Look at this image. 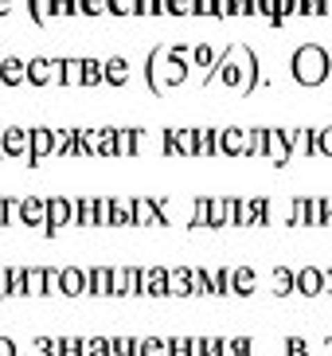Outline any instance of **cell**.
Wrapping results in <instances>:
<instances>
[{
    "label": "cell",
    "instance_id": "1",
    "mask_svg": "<svg viewBox=\"0 0 332 356\" xmlns=\"http://www.w3.org/2000/svg\"><path fill=\"white\" fill-rule=\"evenodd\" d=\"M293 74H297V79H301V83H321L324 74H329V55L321 51V47H301V51L293 55Z\"/></svg>",
    "mask_w": 332,
    "mask_h": 356
},
{
    "label": "cell",
    "instance_id": "2",
    "mask_svg": "<svg viewBox=\"0 0 332 356\" xmlns=\"http://www.w3.org/2000/svg\"><path fill=\"white\" fill-rule=\"evenodd\" d=\"M83 290H86V270H78V266H51L47 293H67V298H78Z\"/></svg>",
    "mask_w": 332,
    "mask_h": 356
},
{
    "label": "cell",
    "instance_id": "3",
    "mask_svg": "<svg viewBox=\"0 0 332 356\" xmlns=\"http://www.w3.org/2000/svg\"><path fill=\"white\" fill-rule=\"evenodd\" d=\"M110 293L114 298L141 293V266H114V274H110Z\"/></svg>",
    "mask_w": 332,
    "mask_h": 356
},
{
    "label": "cell",
    "instance_id": "4",
    "mask_svg": "<svg viewBox=\"0 0 332 356\" xmlns=\"http://www.w3.org/2000/svg\"><path fill=\"white\" fill-rule=\"evenodd\" d=\"M141 293H149V298H168V266H149V270H141Z\"/></svg>",
    "mask_w": 332,
    "mask_h": 356
},
{
    "label": "cell",
    "instance_id": "5",
    "mask_svg": "<svg viewBox=\"0 0 332 356\" xmlns=\"http://www.w3.org/2000/svg\"><path fill=\"white\" fill-rule=\"evenodd\" d=\"M297 293H305V298L324 293V270L321 266H301V270H297Z\"/></svg>",
    "mask_w": 332,
    "mask_h": 356
},
{
    "label": "cell",
    "instance_id": "6",
    "mask_svg": "<svg viewBox=\"0 0 332 356\" xmlns=\"http://www.w3.org/2000/svg\"><path fill=\"white\" fill-rule=\"evenodd\" d=\"M20 223H28V227H43V223H47V200H40V196L20 200Z\"/></svg>",
    "mask_w": 332,
    "mask_h": 356
},
{
    "label": "cell",
    "instance_id": "7",
    "mask_svg": "<svg viewBox=\"0 0 332 356\" xmlns=\"http://www.w3.org/2000/svg\"><path fill=\"white\" fill-rule=\"evenodd\" d=\"M110 274H114V266H90L86 270V290L90 298H106L110 293Z\"/></svg>",
    "mask_w": 332,
    "mask_h": 356
},
{
    "label": "cell",
    "instance_id": "8",
    "mask_svg": "<svg viewBox=\"0 0 332 356\" xmlns=\"http://www.w3.org/2000/svg\"><path fill=\"white\" fill-rule=\"evenodd\" d=\"M258 290V274H254V266H235L231 270V293H239V298H247V293Z\"/></svg>",
    "mask_w": 332,
    "mask_h": 356
},
{
    "label": "cell",
    "instance_id": "9",
    "mask_svg": "<svg viewBox=\"0 0 332 356\" xmlns=\"http://www.w3.org/2000/svg\"><path fill=\"white\" fill-rule=\"evenodd\" d=\"M129 216H133V223H165L160 204H156V200H145V196L129 204Z\"/></svg>",
    "mask_w": 332,
    "mask_h": 356
},
{
    "label": "cell",
    "instance_id": "10",
    "mask_svg": "<svg viewBox=\"0 0 332 356\" xmlns=\"http://www.w3.org/2000/svg\"><path fill=\"white\" fill-rule=\"evenodd\" d=\"M51 266H24V293H47Z\"/></svg>",
    "mask_w": 332,
    "mask_h": 356
},
{
    "label": "cell",
    "instance_id": "11",
    "mask_svg": "<svg viewBox=\"0 0 332 356\" xmlns=\"http://www.w3.org/2000/svg\"><path fill=\"white\" fill-rule=\"evenodd\" d=\"M168 293H192V266L168 270Z\"/></svg>",
    "mask_w": 332,
    "mask_h": 356
},
{
    "label": "cell",
    "instance_id": "12",
    "mask_svg": "<svg viewBox=\"0 0 332 356\" xmlns=\"http://www.w3.org/2000/svg\"><path fill=\"white\" fill-rule=\"evenodd\" d=\"M293 290H297V270L274 266V293H293Z\"/></svg>",
    "mask_w": 332,
    "mask_h": 356
},
{
    "label": "cell",
    "instance_id": "13",
    "mask_svg": "<svg viewBox=\"0 0 332 356\" xmlns=\"http://www.w3.org/2000/svg\"><path fill=\"white\" fill-rule=\"evenodd\" d=\"M137 356H168V337H141Z\"/></svg>",
    "mask_w": 332,
    "mask_h": 356
},
{
    "label": "cell",
    "instance_id": "14",
    "mask_svg": "<svg viewBox=\"0 0 332 356\" xmlns=\"http://www.w3.org/2000/svg\"><path fill=\"white\" fill-rule=\"evenodd\" d=\"M83 356H114L110 353V337H83Z\"/></svg>",
    "mask_w": 332,
    "mask_h": 356
},
{
    "label": "cell",
    "instance_id": "15",
    "mask_svg": "<svg viewBox=\"0 0 332 356\" xmlns=\"http://www.w3.org/2000/svg\"><path fill=\"white\" fill-rule=\"evenodd\" d=\"M211 293H231V266H219V270H208Z\"/></svg>",
    "mask_w": 332,
    "mask_h": 356
},
{
    "label": "cell",
    "instance_id": "16",
    "mask_svg": "<svg viewBox=\"0 0 332 356\" xmlns=\"http://www.w3.org/2000/svg\"><path fill=\"white\" fill-rule=\"evenodd\" d=\"M208 220H211V200L199 196L196 204H192V227H208Z\"/></svg>",
    "mask_w": 332,
    "mask_h": 356
},
{
    "label": "cell",
    "instance_id": "17",
    "mask_svg": "<svg viewBox=\"0 0 332 356\" xmlns=\"http://www.w3.org/2000/svg\"><path fill=\"white\" fill-rule=\"evenodd\" d=\"M192 293H199V298L211 293V282H208V270L204 266H192Z\"/></svg>",
    "mask_w": 332,
    "mask_h": 356
},
{
    "label": "cell",
    "instance_id": "18",
    "mask_svg": "<svg viewBox=\"0 0 332 356\" xmlns=\"http://www.w3.org/2000/svg\"><path fill=\"white\" fill-rule=\"evenodd\" d=\"M20 74H24V63H20V59H4V63H0V79L20 83Z\"/></svg>",
    "mask_w": 332,
    "mask_h": 356
},
{
    "label": "cell",
    "instance_id": "19",
    "mask_svg": "<svg viewBox=\"0 0 332 356\" xmlns=\"http://www.w3.org/2000/svg\"><path fill=\"white\" fill-rule=\"evenodd\" d=\"M125 74H129V67H125V59H110V67L102 71V79H110V83H122Z\"/></svg>",
    "mask_w": 332,
    "mask_h": 356
},
{
    "label": "cell",
    "instance_id": "20",
    "mask_svg": "<svg viewBox=\"0 0 332 356\" xmlns=\"http://www.w3.org/2000/svg\"><path fill=\"white\" fill-rule=\"evenodd\" d=\"M31 356H55V337H35L31 341Z\"/></svg>",
    "mask_w": 332,
    "mask_h": 356
},
{
    "label": "cell",
    "instance_id": "21",
    "mask_svg": "<svg viewBox=\"0 0 332 356\" xmlns=\"http://www.w3.org/2000/svg\"><path fill=\"white\" fill-rule=\"evenodd\" d=\"M8 293H24V266H8Z\"/></svg>",
    "mask_w": 332,
    "mask_h": 356
},
{
    "label": "cell",
    "instance_id": "22",
    "mask_svg": "<svg viewBox=\"0 0 332 356\" xmlns=\"http://www.w3.org/2000/svg\"><path fill=\"white\" fill-rule=\"evenodd\" d=\"M285 356H309L305 337H285Z\"/></svg>",
    "mask_w": 332,
    "mask_h": 356
},
{
    "label": "cell",
    "instance_id": "23",
    "mask_svg": "<svg viewBox=\"0 0 332 356\" xmlns=\"http://www.w3.org/2000/svg\"><path fill=\"white\" fill-rule=\"evenodd\" d=\"M317 149L332 157V129H321V134H317Z\"/></svg>",
    "mask_w": 332,
    "mask_h": 356
},
{
    "label": "cell",
    "instance_id": "24",
    "mask_svg": "<svg viewBox=\"0 0 332 356\" xmlns=\"http://www.w3.org/2000/svg\"><path fill=\"white\" fill-rule=\"evenodd\" d=\"M114 12H137V0H106Z\"/></svg>",
    "mask_w": 332,
    "mask_h": 356
},
{
    "label": "cell",
    "instance_id": "25",
    "mask_svg": "<svg viewBox=\"0 0 332 356\" xmlns=\"http://www.w3.org/2000/svg\"><path fill=\"white\" fill-rule=\"evenodd\" d=\"M0 356H16V341L12 337H0Z\"/></svg>",
    "mask_w": 332,
    "mask_h": 356
},
{
    "label": "cell",
    "instance_id": "26",
    "mask_svg": "<svg viewBox=\"0 0 332 356\" xmlns=\"http://www.w3.org/2000/svg\"><path fill=\"white\" fill-rule=\"evenodd\" d=\"M165 8L168 12H188V8H192V0H168Z\"/></svg>",
    "mask_w": 332,
    "mask_h": 356
},
{
    "label": "cell",
    "instance_id": "27",
    "mask_svg": "<svg viewBox=\"0 0 332 356\" xmlns=\"http://www.w3.org/2000/svg\"><path fill=\"white\" fill-rule=\"evenodd\" d=\"M321 223H332V196L321 200Z\"/></svg>",
    "mask_w": 332,
    "mask_h": 356
},
{
    "label": "cell",
    "instance_id": "28",
    "mask_svg": "<svg viewBox=\"0 0 332 356\" xmlns=\"http://www.w3.org/2000/svg\"><path fill=\"white\" fill-rule=\"evenodd\" d=\"M215 55H211V47H196V63H211Z\"/></svg>",
    "mask_w": 332,
    "mask_h": 356
},
{
    "label": "cell",
    "instance_id": "29",
    "mask_svg": "<svg viewBox=\"0 0 332 356\" xmlns=\"http://www.w3.org/2000/svg\"><path fill=\"white\" fill-rule=\"evenodd\" d=\"M83 8H86V12H102L106 0H83Z\"/></svg>",
    "mask_w": 332,
    "mask_h": 356
},
{
    "label": "cell",
    "instance_id": "30",
    "mask_svg": "<svg viewBox=\"0 0 332 356\" xmlns=\"http://www.w3.org/2000/svg\"><path fill=\"white\" fill-rule=\"evenodd\" d=\"M324 293H332V266L324 270Z\"/></svg>",
    "mask_w": 332,
    "mask_h": 356
},
{
    "label": "cell",
    "instance_id": "31",
    "mask_svg": "<svg viewBox=\"0 0 332 356\" xmlns=\"http://www.w3.org/2000/svg\"><path fill=\"white\" fill-rule=\"evenodd\" d=\"M12 8V0H0V12H8Z\"/></svg>",
    "mask_w": 332,
    "mask_h": 356
},
{
    "label": "cell",
    "instance_id": "32",
    "mask_svg": "<svg viewBox=\"0 0 332 356\" xmlns=\"http://www.w3.org/2000/svg\"><path fill=\"white\" fill-rule=\"evenodd\" d=\"M329 353H332V337H329Z\"/></svg>",
    "mask_w": 332,
    "mask_h": 356
}]
</instances>
